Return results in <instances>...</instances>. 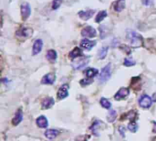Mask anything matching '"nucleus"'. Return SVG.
Segmentation results:
<instances>
[{
  "label": "nucleus",
  "instance_id": "15",
  "mask_svg": "<svg viewBox=\"0 0 156 141\" xmlns=\"http://www.w3.org/2000/svg\"><path fill=\"white\" fill-rule=\"evenodd\" d=\"M22 119H23V112H22L21 109H18L17 111L16 115H15V117L12 120V123H13L14 126H18V124H20Z\"/></svg>",
  "mask_w": 156,
  "mask_h": 141
},
{
  "label": "nucleus",
  "instance_id": "2",
  "mask_svg": "<svg viewBox=\"0 0 156 141\" xmlns=\"http://www.w3.org/2000/svg\"><path fill=\"white\" fill-rule=\"evenodd\" d=\"M112 65L111 64H107L105 67H103L101 72H100V74H99V81L100 82H107L110 77H111V74H112Z\"/></svg>",
  "mask_w": 156,
  "mask_h": 141
},
{
  "label": "nucleus",
  "instance_id": "22",
  "mask_svg": "<svg viewBox=\"0 0 156 141\" xmlns=\"http://www.w3.org/2000/svg\"><path fill=\"white\" fill-rule=\"evenodd\" d=\"M106 17H107V12H106L105 10L100 11V12H99L98 15L96 16V18H95V22L99 23V22H101L104 18H105Z\"/></svg>",
  "mask_w": 156,
  "mask_h": 141
},
{
  "label": "nucleus",
  "instance_id": "7",
  "mask_svg": "<svg viewBox=\"0 0 156 141\" xmlns=\"http://www.w3.org/2000/svg\"><path fill=\"white\" fill-rule=\"evenodd\" d=\"M68 96H69V86H68L67 84H63V85L59 89L57 96H58V98H59L60 100H62V99L68 97Z\"/></svg>",
  "mask_w": 156,
  "mask_h": 141
},
{
  "label": "nucleus",
  "instance_id": "26",
  "mask_svg": "<svg viewBox=\"0 0 156 141\" xmlns=\"http://www.w3.org/2000/svg\"><path fill=\"white\" fill-rule=\"evenodd\" d=\"M128 129L131 131V132H133L135 133L137 130H138V125L135 121H131V123L128 125Z\"/></svg>",
  "mask_w": 156,
  "mask_h": 141
},
{
  "label": "nucleus",
  "instance_id": "17",
  "mask_svg": "<svg viewBox=\"0 0 156 141\" xmlns=\"http://www.w3.org/2000/svg\"><path fill=\"white\" fill-rule=\"evenodd\" d=\"M54 99L51 98V97H48V98H46L43 102H42V108L43 109H48L50 107H52L54 106Z\"/></svg>",
  "mask_w": 156,
  "mask_h": 141
},
{
  "label": "nucleus",
  "instance_id": "28",
  "mask_svg": "<svg viewBox=\"0 0 156 141\" xmlns=\"http://www.w3.org/2000/svg\"><path fill=\"white\" fill-rule=\"evenodd\" d=\"M92 82H93V81H92V79H90V78H86V79H83V80H81V81L80 82V83L82 86H86V85H89V84H90Z\"/></svg>",
  "mask_w": 156,
  "mask_h": 141
},
{
  "label": "nucleus",
  "instance_id": "35",
  "mask_svg": "<svg viewBox=\"0 0 156 141\" xmlns=\"http://www.w3.org/2000/svg\"><path fill=\"white\" fill-rule=\"evenodd\" d=\"M152 141H156V137H155V138H154V139H153Z\"/></svg>",
  "mask_w": 156,
  "mask_h": 141
},
{
  "label": "nucleus",
  "instance_id": "23",
  "mask_svg": "<svg viewBox=\"0 0 156 141\" xmlns=\"http://www.w3.org/2000/svg\"><path fill=\"white\" fill-rule=\"evenodd\" d=\"M86 76H87V78H93L94 76H96L98 73H99V72H98V70L97 69H94V68H89V69H88L87 71H86Z\"/></svg>",
  "mask_w": 156,
  "mask_h": 141
},
{
  "label": "nucleus",
  "instance_id": "32",
  "mask_svg": "<svg viewBox=\"0 0 156 141\" xmlns=\"http://www.w3.org/2000/svg\"><path fill=\"white\" fill-rule=\"evenodd\" d=\"M142 3L145 5V6H149L150 5V0H141Z\"/></svg>",
  "mask_w": 156,
  "mask_h": 141
},
{
  "label": "nucleus",
  "instance_id": "4",
  "mask_svg": "<svg viewBox=\"0 0 156 141\" xmlns=\"http://www.w3.org/2000/svg\"><path fill=\"white\" fill-rule=\"evenodd\" d=\"M152 104V99L149 96H142L139 100V105L142 108H149Z\"/></svg>",
  "mask_w": 156,
  "mask_h": 141
},
{
  "label": "nucleus",
  "instance_id": "21",
  "mask_svg": "<svg viewBox=\"0 0 156 141\" xmlns=\"http://www.w3.org/2000/svg\"><path fill=\"white\" fill-rule=\"evenodd\" d=\"M107 53H108V48H107V47H102V48H100V50L98 52L99 59V60L105 59V57L107 56Z\"/></svg>",
  "mask_w": 156,
  "mask_h": 141
},
{
  "label": "nucleus",
  "instance_id": "29",
  "mask_svg": "<svg viewBox=\"0 0 156 141\" xmlns=\"http://www.w3.org/2000/svg\"><path fill=\"white\" fill-rule=\"evenodd\" d=\"M126 115L127 116H125L124 118H130L131 121H134V118L136 117V114L134 111H131V112H129V114H126Z\"/></svg>",
  "mask_w": 156,
  "mask_h": 141
},
{
  "label": "nucleus",
  "instance_id": "16",
  "mask_svg": "<svg viewBox=\"0 0 156 141\" xmlns=\"http://www.w3.org/2000/svg\"><path fill=\"white\" fill-rule=\"evenodd\" d=\"M59 134H60V131L59 130H56V129H47L45 132V136L48 139H53V138L57 137Z\"/></svg>",
  "mask_w": 156,
  "mask_h": 141
},
{
  "label": "nucleus",
  "instance_id": "9",
  "mask_svg": "<svg viewBox=\"0 0 156 141\" xmlns=\"http://www.w3.org/2000/svg\"><path fill=\"white\" fill-rule=\"evenodd\" d=\"M96 45V41L94 40H89L88 39H84L80 41V47L84 50H91L93 47Z\"/></svg>",
  "mask_w": 156,
  "mask_h": 141
},
{
  "label": "nucleus",
  "instance_id": "6",
  "mask_svg": "<svg viewBox=\"0 0 156 141\" xmlns=\"http://www.w3.org/2000/svg\"><path fill=\"white\" fill-rule=\"evenodd\" d=\"M32 33H33L32 29H30V28H25V27L20 28L16 32L17 36L18 37H20V38H28V37H30L32 35Z\"/></svg>",
  "mask_w": 156,
  "mask_h": 141
},
{
  "label": "nucleus",
  "instance_id": "14",
  "mask_svg": "<svg viewBox=\"0 0 156 141\" xmlns=\"http://www.w3.org/2000/svg\"><path fill=\"white\" fill-rule=\"evenodd\" d=\"M93 15H94V10H87V11H80L79 12V17L83 20L89 19Z\"/></svg>",
  "mask_w": 156,
  "mask_h": 141
},
{
  "label": "nucleus",
  "instance_id": "11",
  "mask_svg": "<svg viewBox=\"0 0 156 141\" xmlns=\"http://www.w3.org/2000/svg\"><path fill=\"white\" fill-rule=\"evenodd\" d=\"M54 82H55V75L53 73L46 74L41 80V83L43 84H53Z\"/></svg>",
  "mask_w": 156,
  "mask_h": 141
},
{
  "label": "nucleus",
  "instance_id": "18",
  "mask_svg": "<svg viewBox=\"0 0 156 141\" xmlns=\"http://www.w3.org/2000/svg\"><path fill=\"white\" fill-rule=\"evenodd\" d=\"M114 10L116 12H121L125 8V0H117L114 4Z\"/></svg>",
  "mask_w": 156,
  "mask_h": 141
},
{
  "label": "nucleus",
  "instance_id": "25",
  "mask_svg": "<svg viewBox=\"0 0 156 141\" xmlns=\"http://www.w3.org/2000/svg\"><path fill=\"white\" fill-rule=\"evenodd\" d=\"M100 105L102 106V107L106 108V109H111V107H112V103L106 98L100 99Z\"/></svg>",
  "mask_w": 156,
  "mask_h": 141
},
{
  "label": "nucleus",
  "instance_id": "3",
  "mask_svg": "<svg viewBox=\"0 0 156 141\" xmlns=\"http://www.w3.org/2000/svg\"><path fill=\"white\" fill-rule=\"evenodd\" d=\"M81 35L85 38H94L97 35V31L91 26H87L81 30Z\"/></svg>",
  "mask_w": 156,
  "mask_h": 141
},
{
  "label": "nucleus",
  "instance_id": "10",
  "mask_svg": "<svg viewBox=\"0 0 156 141\" xmlns=\"http://www.w3.org/2000/svg\"><path fill=\"white\" fill-rule=\"evenodd\" d=\"M89 62V58H82L81 60L76 61L72 63V66L76 69V70H80L82 68H84Z\"/></svg>",
  "mask_w": 156,
  "mask_h": 141
},
{
  "label": "nucleus",
  "instance_id": "31",
  "mask_svg": "<svg viewBox=\"0 0 156 141\" xmlns=\"http://www.w3.org/2000/svg\"><path fill=\"white\" fill-rule=\"evenodd\" d=\"M119 128H120V129H119V131L121 132L122 136H124V135H125V127H124V126H121Z\"/></svg>",
  "mask_w": 156,
  "mask_h": 141
},
{
  "label": "nucleus",
  "instance_id": "27",
  "mask_svg": "<svg viewBox=\"0 0 156 141\" xmlns=\"http://www.w3.org/2000/svg\"><path fill=\"white\" fill-rule=\"evenodd\" d=\"M62 1H63V0H53V2H52V8L58 9L60 7Z\"/></svg>",
  "mask_w": 156,
  "mask_h": 141
},
{
  "label": "nucleus",
  "instance_id": "24",
  "mask_svg": "<svg viewBox=\"0 0 156 141\" xmlns=\"http://www.w3.org/2000/svg\"><path fill=\"white\" fill-rule=\"evenodd\" d=\"M116 117H117V113H116V111L115 110H113V109H111L110 110V113L108 114V116H107V120L109 121V122H114V120L116 119Z\"/></svg>",
  "mask_w": 156,
  "mask_h": 141
},
{
  "label": "nucleus",
  "instance_id": "12",
  "mask_svg": "<svg viewBox=\"0 0 156 141\" xmlns=\"http://www.w3.org/2000/svg\"><path fill=\"white\" fill-rule=\"evenodd\" d=\"M43 47V41L41 39H37L35 40L34 44H33V55H37L38 54Z\"/></svg>",
  "mask_w": 156,
  "mask_h": 141
},
{
  "label": "nucleus",
  "instance_id": "20",
  "mask_svg": "<svg viewBox=\"0 0 156 141\" xmlns=\"http://www.w3.org/2000/svg\"><path fill=\"white\" fill-rule=\"evenodd\" d=\"M57 52L54 51V50H49L47 52V59L49 61V62H55L56 59H57Z\"/></svg>",
  "mask_w": 156,
  "mask_h": 141
},
{
  "label": "nucleus",
  "instance_id": "8",
  "mask_svg": "<svg viewBox=\"0 0 156 141\" xmlns=\"http://www.w3.org/2000/svg\"><path fill=\"white\" fill-rule=\"evenodd\" d=\"M31 13V8L28 3H23L21 5V16L24 20H26Z\"/></svg>",
  "mask_w": 156,
  "mask_h": 141
},
{
  "label": "nucleus",
  "instance_id": "34",
  "mask_svg": "<svg viewBox=\"0 0 156 141\" xmlns=\"http://www.w3.org/2000/svg\"><path fill=\"white\" fill-rule=\"evenodd\" d=\"M151 99H152V101H153V102H156V92H154L153 95H152Z\"/></svg>",
  "mask_w": 156,
  "mask_h": 141
},
{
  "label": "nucleus",
  "instance_id": "33",
  "mask_svg": "<svg viewBox=\"0 0 156 141\" xmlns=\"http://www.w3.org/2000/svg\"><path fill=\"white\" fill-rule=\"evenodd\" d=\"M152 124H153V126H154V128L152 129V132H153V133H156V122H155V121H153V122H152Z\"/></svg>",
  "mask_w": 156,
  "mask_h": 141
},
{
  "label": "nucleus",
  "instance_id": "19",
  "mask_svg": "<svg viewBox=\"0 0 156 141\" xmlns=\"http://www.w3.org/2000/svg\"><path fill=\"white\" fill-rule=\"evenodd\" d=\"M81 56H82V51L80 48H77V47L73 49V51H71L70 52V58L73 59V60H75L79 57H81Z\"/></svg>",
  "mask_w": 156,
  "mask_h": 141
},
{
  "label": "nucleus",
  "instance_id": "30",
  "mask_svg": "<svg viewBox=\"0 0 156 141\" xmlns=\"http://www.w3.org/2000/svg\"><path fill=\"white\" fill-rule=\"evenodd\" d=\"M125 66H128V67H130V66H133L134 64H135V62L134 61H132V60H131V59H125L124 60V63H123Z\"/></svg>",
  "mask_w": 156,
  "mask_h": 141
},
{
  "label": "nucleus",
  "instance_id": "1",
  "mask_svg": "<svg viewBox=\"0 0 156 141\" xmlns=\"http://www.w3.org/2000/svg\"><path fill=\"white\" fill-rule=\"evenodd\" d=\"M127 39L129 40L132 48H139L142 46L143 39L142 37L133 30H129L127 33Z\"/></svg>",
  "mask_w": 156,
  "mask_h": 141
},
{
  "label": "nucleus",
  "instance_id": "13",
  "mask_svg": "<svg viewBox=\"0 0 156 141\" xmlns=\"http://www.w3.org/2000/svg\"><path fill=\"white\" fill-rule=\"evenodd\" d=\"M36 123H37V126L40 127V128H46V127L48 126L47 119V117L44 116H39V117L36 120Z\"/></svg>",
  "mask_w": 156,
  "mask_h": 141
},
{
  "label": "nucleus",
  "instance_id": "5",
  "mask_svg": "<svg viewBox=\"0 0 156 141\" xmlns=\"http://www.w3.org/2000/svg\"><path fill=\"white\" fill-rule=\"evenodd\" d=\"M129 93H130L129 89L126 88V87H122V88H121V89L116 92V95L114 96V98H115L116 100H118V101H121V100L126 98V97L129 96Z\"/></svg>",
  "mask_w": 156,
  "mask_h": 141
}]
</instances>
